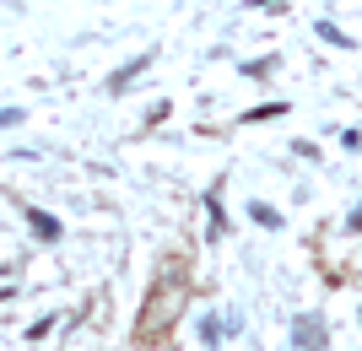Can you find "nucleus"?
I'll return each instance as SVG.
<instances>
[{
  "mask_svg": "<svg viewBox=\"0 0 362 351\" xmlns=\"http://www.w3.org/2000/svg\"><path fill=\"white\" fill-rule=\"evenodd\" d=\"M255 6H265V11H276V6H287V0H255Z\"/></svg>",
  "mask_w": 362,
  "mask_h": 351,
  "instance_id": "nucleus-6",
  "label": "nucleus"
},
{
  "mask_svg": "<svg viewBox=\"0 0 362 351\" xmlns=\"http://www.w3.org/2000/svg\"><path fill=\"white\" fill-rule=\"evenodd\" d=\"M189 303V265L179 254H168L163 270L151 275V292H146V314H141V335H163L168 324L184 314Z\"/></svg>",
  "mask_w": 362,
  "mask_h": 351,
  "instance_id": "nucleus-1",
  "label": "nucleus"
},
{
  "mask_svg": "<svg viewBox=\"0 0 362 351\" xmlns=\"http://www.w3.org/2000/svg\"><path fill=\"white\" fill-rule=\"evenodd\" d=\"M0 281H6V270H0Z\"/></svg>",
  "mask_w": 362,
  "mask_h": 351,
  "instance_id": "nucleus-8",
  "label": "nucleus"
},
{
  "mask_svg": "<svg viewBox=\"0 0 362 351\" xmlns=\"http://www.w3.org/2000/svg\"><path fill=\"white\" fill-rule=\"evenodd\" d=\"M6 297H11V287H6V281H0V303H6Z\"/></svg>",
  "mask_w": 362,
  "mask_h": 351,
  "instance_id": "nucleus-7",
  "label": "nucleus"
},
{
  "mask_svg": "<svg viewBox=\"0 0 362 351\" xmlns=\"http://www.w3.org/2000/svg\"><path fill=\"white\" fill-rule=\"evenodd\" d=\"M325 340H330V330H325L319 314H303V319L292 324V346L298 351H325Z\"/></svg>",
  "mask_w": 362,
  "mask_h": 351,
  "instance_id": "nucleus-2",
  "label": "nucleus"
},
{
  "mask_svg": "<svg viewBox=\"0 0 362 351\" xmlns=\"http://www.w3.org/2000/svg\"><path fill=\"white\" fill-rule=\"evenodd\" d=\"M249 216H255L259 227H276V222H281V216H276L271 206H265V200H255V206H249Z\"/></svg>",
  "mask_w": 362,
  "mask_h": 351,
  "instance_id": "nucleus-4",
  "label": "nucleus"
},
{
  "mask_svg": "<svg viewBox=\"0 0 362 351\" xmlns=\"http://www.w3.org/2000/svg\"><path fill=\"white\" fill-rule=\"evenodd\" d=\"M22 119V108H0V124H16Z\"/></svg>",
  "mask_w": 362,
  "mask_h": 351,
  "instance_id": "nucleus-5",
  "label": "nucleus"
},
{
  "mask_svg": "<svg viewBox=\"0 0 362 351\" xmlns=\"http://www.w3.org/2000/svg\"><path fill=\"white\" fill-rule=\"evenodd\" d=\"M28 222H33V232H38L44 244H54V238H60V222H54L49 211H28Z\"/></svg>",
  "mask_w": 362,
  "mask_h": 351,
  "instance_id": "nucleus-3",
  "label": "nucleus"
}]
</instances>
